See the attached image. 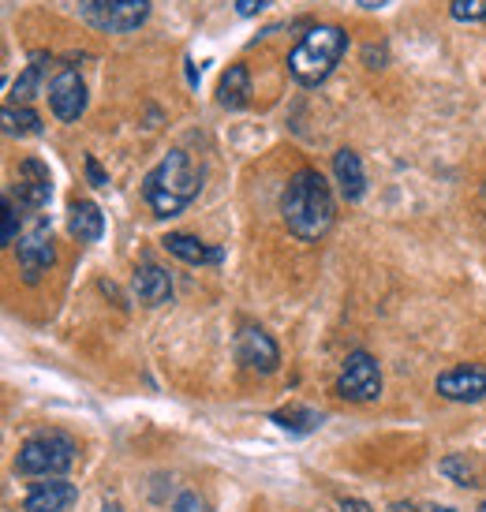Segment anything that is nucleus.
Returning a JSON list of instances; mask_svg holds the SVG:
<instances>
[{
	"instance_id": "obj_1",
	"label": "nucleus",
	"mask_w": 486,
	"mask_h": 512,
	"mask_svg": "<svg viewBox=\"0 0 486 512\" xmlns=\"http://www.w3.org/2000/svg\"><path fill=\"white\" fill-rule=\"evenodd\" d=\"M281 217L288 232L303 243H318L337 221V202L326 176L315 169H300L281 191Z\"/></svg>"
},
{
	"instance_id": "obj_2",
	"label": "nucleus",
	"mask_w": 486,
	"mask_h": 512,
	"mask_svg": "<svg viewBox=\"0 0 486 512\" xmlns=\"http://www.w3.org/2000/svg\"><path fill=\"white\" fill-rule=\"evenodd\" d=\"M202 191V172L187 150H169L143 180V199L154 210V217H176L184 214Z\"/></svg>"
},
{
	"instance_id": "obj_3",
	"label": "nucleus",
	"mask_w": 486,
	"mask_h": 512,
	"mask_svg": "<svg viewBox=\"0 0 486 512\" xmlns=\"http://www.w3.org/2000/svg\"><path fill=\"white\" fill-rule=\"evenodd\" d=\"M344 49H348V34L341 27H311L300 38V45L288 53V72L303 86H322L341 64Z\"/></svg>"
},
{
	"instance_id": "obj_4",
	"label": "nucleus",
	"mask_w": 486,
	"mask_h": 512,
	"mask_svg": "<svg viewBox=\"0 0 486 512\" xmlns=\"http://www.w3.org/2000/svg\"><path fill=\"white\" fill-rule=\"evenodd\" d=\"M75 441L60 430H42L19 445L15 456V471L19 475H34V479H60L64 471L75 464Z\"/></svg>"
},
{
	"instance_id": "obj_5",
	"label": "nucleus",
	"mask_w": 486,
	"mask_h": 512,
	"mask_svg": "<svg viewBox=\"0 0 486 512\" xmlns=\"http://www.w3.org/2000/svg\"><path fill=\"white\" fill-rule=\"evenodd\" d=\"M337 397L348 400V404H371V400L382 397V370H378V359L371 352H352L344 359L341 374H337Z\"/></svg>"
},
{
	"instance_id": "obj_6",
	"label": "nucleus",
	"mask_w": 486,
	"mask_h": 512,
	"mask_svg": "<svg viewBox=\"0 0 486 512\" xmlns=\"http://www.w3.org/2000/svg\"><path fill=\"white\" fill-rule=\"evenodd\" d=\"M15 258H19V270H23V281H27V285H38L42 273H49L57 266V247H53V232H49V221H45V217H38V221L19 236Z\"/></svg>"
},
{
	"instance_id": "obj_7",
	"label": "nucleus",
	"mask_w": 486,
	"mask_h": 512,
	"mask_svg": "<svg viewBox=\"0 0 486 512\" xmlns=\"http://www.w3.org/2000/svg\"><path fill=\"white\" fill-rule=\"evenodd\" d=\"M83 15L105 34H128L150 19V0H86Z\"/></svg>"
},
{
	"instance_id": "obj_8",
	"label": "nucleus",
	"mask_w": 486,
	"mask_h": 512,
	"mask_svg": "<svg viewBox=\"0 0 486 512\" xmlns=\"http://www.w3.org/2000/svg\"><path fill=\"white\" fill-rule=\"evenodd\" d=\"M236 359L247 370H255V374H273V370L281 367V348H277V341L262 326L243 322L240 333H236Z\"/></svg>"
},
{
	"instance_id": "obj_9",
	"label": "nucleus",
	"mask_w": 486,
	"mask_h": 512,
	"mask_svg": "<svg viewBox=\"0 0 486 512\" xmlns=\"http://www.w3.org/2000/svg\"><path fill=\"white\" fill-rule=\"evenodd\" d=\"M45 98H49V109H53V116H57V120H64V124H75V120L86 113L83 75L75 72V68H60V72L49 79Z\"/></svg>"
},
{
	"instance_id": "obj_10",
	"label": "nucleus",
	"mask_w": 486,
	"mask_h": 512,
	"mask_svg": "<svg viewBox=\"0 0 486 512\" xmlns=\"http://www.w3.org/2000/svg\"><path fill=\"white\" fill-rule=\"evenodd\" d=\"M53 195V176H49V165L38 161V157H23L19 169H15V184H12V199L23 206V210H42Z\"/></svg>"
},
{
	"instance_id": "obj_11",
	"label": "nucleus",
	"mask_w": 486,
	"mask_h": 512,
	"mask_svg": "<svg viewBox=\"0 0 486 512\" xmlns=\"http://www.w3.org/2000/svg\"><path fill=\"white\" fill-rule=\"evenodd\" d=\"M434 393L445 400H457V404H479V400H486V367L464 363V367L445 370L434 382Z\"/></svg>"
},
{
	"instance_id": "obj_12",
	"label": "nucleus",
	"mask_w": 486,
	"mask_h": 512,
	"mask_svg": "<svg viewBox=\"0 0 486 512\" xmlns=\"http://www.w3.org/2000/svg\"><path fill=\"white\" fill-rule=\"evenodd\" d=\"M79 501V486L68 479H45L34 483L23 498V512H68Z\"/></svg>"
},
{
	"instance_id": "obj_13",
	"label": "nucleus",
	"mask_w": 486,
	"mask_h": 512,
	"mask_svg": "<svg viewBox=\"0 0 486 512\" xmlns=\"http://www.w3.org/2000/svg\"><path fill=\"white\" fill-rule=\"evenodd\" d=\"M161 247L180 258V262H187V266H221L225 262L221 247H210V243H202L199 236H187V232H169L161 240Z\"/></svg>"
},
{
	"instance_id": "obj_14",
	"label": "nucleus",
	"mask_w": 486,
	"mask_h": 512,
	"mask_svg": "<svg viewBox=\"0 0 486 512\" xmlns=\"http://www.w3.org/2000/svg\"><path fill=\"white\" fill-rule=\"evenodd\" d=\"M131 288H135V299L146 303V307H165L172 299V277L169 270H161L154 262H143L135 277H131Z\"/></svg>"
},
{
	"instance_id": "obj_15",
	"label": "nucleus",
	"mask_w": 486,
	"mask_h": 512,
	"mask_svg": "<svg viewBox=\"0 0 486 512\" xmlns=\"http://www.w3.org/2000/svg\"><path fill=\"white\" fill-rule=\"evenodd\" d=\"M333 176H337V187L348 202H359L367 195V176H363V161H359L356 150H337L333 154Z\"/></svg>"
},
{
	"instance_id": "obj_16",
	"label": "nucleus",
	"mask_w": 486,
	"mask_h": 512,
	"mask_svg": "<svg viewBox=\"0 0 486 512\" xmlns=\"http://www.w3.org/2000/svg\"><path fill=\"white\" fill-rule=\"evenodd\" d=\"M217 105L221 109H229V113H240L251 105V75L243 64H232L229 72L221 75V83H217Z\"/></svg>"
},
{
	"instance_id": "obj_17",
	"label": "nucleus",
	"mask_w": 486,
	"mask_h": 512,
	"mask_svg": "<svg viewBox=\"0 0 486 512\" xmlns=\"http://www.w3.org/2000/svg\"><path fill=\"white\" fill-rule=\"evenodd\" d=\"M68 232H72L79 243H98L101 232H105V217H101V210L94 202L75 199L72 206H68Z\"/></svg>"
},
{
	"instance_id": "obj_18",
	"label": "nucleus",
	"mask_w": 486,
	"mask_h": 512,
	"mask_svg": "<svg viewBox=\"0 0 486 512\" xmlns=\"http://www.w3.org/2000/svg\"><path fill=\"white\" fill-rule=\"evenodd\" d=\"M270 419L281 430H288V434H311V430H318L326 423V415L315 412V408H303V404H288L281 412H273Z\"/></svg>"
},
{
	"instance_id": "obj_19",
	"label": "nucleus",
	"mask_w": 486,
	"mask_h": 512,
	"mask_svg": "<svg viewBox=\"0 0 486 512\" xmlns=\"http://www.w3.org/2000/svg\"><path fill=\"white\" fill-rule=\"evenodd\" d=\"M0 120H4V135H38L42 131V116L34 113L30 105H12L8 101Z\"/></svg>"
},
{
	"instance_id": "obj_20",
	"label": "nucleus",
	"mask_w": 486,
	"mask_h": 512,
	"mask_svg": "<svg viewBox=\"0 0 486 512\" xmlns=\"http://www.w3.org/2000/svg\"><path fill=\"white\" fill-rule=\"evenodd\" d=\"M38 86H42V64H30L27 72L12 83V98L8 101H12V105H27V101L38 94Z\"/></svg>"
},
{
	"instance_id": "obj_21",
	"label": "nucleus",
	"mask_w": 486,
	"mask_h": 512,
	"mask_svg": "<svg viewBox=\"0 0 486 512\" xmlns=\"http://www.w3.org/2000/svg\"><path fill=\"white\" fill-rule=\"evenodd\" d=\"M23 206L12 199V191H4V228H0V240H4V247H15L19 243V221H23V214H19Z\"/></svg>"
},
{
	"instance_id": "obj_22",
	"label": "nucleus",
	"mask_w": 486,
	"mask_h": 512,
	"mask_svg": "<svg viewBox=\"0 0 486 512\" xmlns=\"http://www.w3.org/2000/svg\"><path fill=\"white\" fill-rule=\"evenodd\" d=\"M442 475H449L457 486H483V483H475V471H472V464H468V456H445Z\"/></svg>"
},
{
	"instance_id": "obj_23",
	"label": "nucleus",
	"mask_w": 486,
	"mask_h": 512,
	"mask_svg": "<svg viewBox=\"0 0 486 512\" xmlns=\"http://www.w3.org/2000/svg\"><path fill=\"white\" fill-rule=\"evenodd\" d=\"M449 15L457 23H479V19H486V0H453Z\"/></svg>"
},
{
	"instance_id": "obj_24",
	"label": "nucleus",
	"mask_w": 486,
	"mask_h": 512,
	"mask_svg": "<svg viewBox=\"0 0 486 512\" xmlns=\"http://www.w3.org/2000/svg\"><path fill=\"white\" fill-rule=\"evenodd\" d=\"M172 512H210L206 498H202L199 490H184V494H176L172 501Z\"/></svg>"
},
{
	"instance_id": "obj_25",
	"label": "nucleus",
	"mask_w": 486,
	"mask_h": 512,
	"mask_svg": "<svg viewBox=\"0 0 486 512\" xmlns=\"http://www.w3.org/2000/svg\"><path fill=\"white\" fill-rule=\"evenodd\" d=\"M273 0H236V15H243V19H251V15L266 12Z\"/></svg>"
},
{
	"instance_id": "obj_26",
	"label": "nucleus",
	"mask_w": 486,
	"mask_h": 512,
	"mask_svg": "<svg viewBox=\"0 0 486 512\" xmlns=\"http://www.w3.org/2000/svg\"><path fill=\"white\" fill-rule=\"evenodd\" d=\"M86 180L94 187H105L109 184V176H105V169L98 165V157H86Z\"/></svg>"
},
{
	"instance_id": "obj_27",
	"label": "nucleus",
	"mask_w": 486,
	"mask_h": 512,
	"mask_svg": "<svg viewBox=\"0 0 486 512\" xmlns=\"http://www.w3.org/2000/svg\"><path fill=\"white\" fill-rule=\"evenodd\" d=\"M341 512H374L363 498H341Z\"/></svg>"
},
{
	"instance_id": "obj_28",
	"label": "nucleus",
	"mask_w": 486,
	"mask_h": 512,
	"mask_svg": "<svg viewBox=\"0 0 486 512\" xmlns=\"http://www.w3.org/2000/svg\"><path fill=\"white\" fill-rule=\"evenodd\" d=\"M389 512H415V505H408V501H397V505H393Z\"/></svg>"
},
{
	"instance_id": "obj_29",
	"label": "nucleus",
	"mask_w": 486,
	"mask_h": 512,
	"mask_svg": "<svg viewBox=\"0 0 486 512\" xmlns=\"http://www.w3.org/2000/svg\"><path fill=\"white\" fill-rule=\"evenodd\" d=\"M101 512H124V509H120L116 501H105V505H101Z\"/></svg>"
},
{
	"instance_id": "obj_30",
	"label": "nucleus",
	"mask_w": 486,
	"mask_h": 512,
	"mask_svg": "<svg viewBox=\"0 0 486 512\" xmlns=\"http://www.w3.org/2000/svg\"><path fill=\"white\" fill-rule=\"evenodd\" d=\"M386 0H363V8H382Z\"/></svg>"
},
{
	"instance_id": "obj_31",
	"label": "nucleus",
	"mask_w": 486,
	"mask_h": 512,
	"mask_svg": "<svg viewBox=\"0 0 486 512\" xmlns=\"http://www.w3.org/2000/svg\"><path fill=\"white\" fill-rule=\"evenodd\" d=\"M430 512H457V509H445V505H438V509H430Z\"/></svg>"
},
{
	"instance_id": "obj_32",
	"label": "nucleus",
	"mask_w": 486,
	"mask_h": 512,
	"mask_svg": "<svg viewBox=\"0 0 486 512\" xmlns=\"http://www.w3.org/2000/svg\"><path fill=\"white\" fill-rule=\"evenodd\" d=\"M475 512H486V501H483V505H479V509H475Z\"/></svg>"
}]
</instances>
